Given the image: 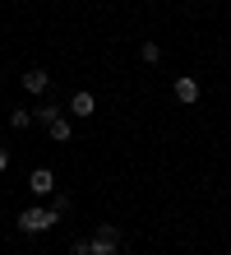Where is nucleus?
Segmentation results:
<instances>
[{"instance_id": "3", "label": "nucleus", "mask_w": 231, "mask_h": 255, "mask_svg": "<svg viewBox=\"0 0 231 255\" xmlns=\"http://www.w3.org/2000/svg\"><path fill=\"white\" fill-rule=\"evenodd\" d=\"M28 190H33L37 200H46V195L56 190V172H51V167H37L33 176H28Z\"/></svg>"}, {"instance_id": "8", "label": "nucleus", "mask_w": 231, "mask_h": 255, "mask_svg": "<svg viewBox=\"0 0 231 255\" xmlns=\"http://www.w3.org/2000/svg\"><path fill=\"white\" fill-rule=\"evenodd\" d=\"M33 121H37V116H33V112H23V107H19V112H9V126H14V130H28Z\"/></svg>"}, {"instance_id": "13", "label": "nucleus", "mask_w": 231, "mask_h": 255, "mask_svg": "<svg viewBox=\"0 0 231 255\" xmlns=\"http://www.w3.org/2000/svg\"><path fill=\"white\" fill-rule=\"evenodd\" d=\"M9 167V148H0V172H5Z\"/></svg>"}, {"instance_id": "2", "label": "nucleus", "mask_w": 231, "mask_h": 255, "mask_svg": "<svg viewBox=\"0 0 231 255\" xmlns=\"http://www.w3.org/2000/svg\"><path fill=\"white\" fill-rule=\"evenodd\" d=\"M88 251L92 255H120V228L116 223H97V232L88 237Z\"/></svg>"}, {"instance_id": "7", "label": "nucleus", "mask_w": 231, "mask_h": 255, "mask_svg": "<svg viewBox=\"0 0 231 255\" xmlns=\"http://www.w3.org/2000/svg\"><path fill=\"white\" fill-rule=\"evenodd\" d=\"M46 134H51L56 144H65V139H70V121H65V116H56V121L46 126Z\"/></svg>"}, {"instance_id": "9", "label": "nucleus", "mask_w": 231, "mask_h": 255, "mask_svg": "<svg viewBox=\"0 0 231 255\" xmlns=\"http://www.w3.org/2000/svg\"><path fill=\"white\" fill-rule=\"evenodd\" d=\"M139 56H144L148 65H157V61H162V47H157V42H144V47H139Z\"/></svg>"}, {"instance_id": "10", "label": "nucleus", "mask_w": 231, "mask_h": 255, "mask_svg": "<svg viewBox=\"0 0 231 255\" xmlns=\"http://www.w3.org/2000/svg\"><path fill=\"white\" fill-rule=\"evenodd\" d=\"M33 116H37V121H42V126H51V121H56V116H60V107H51V102H42V107H37Z\"/></svg>"}, {"instance_id": "12", "label": "nucleus", "mask_w": 231, "mask_h": 255, "mask_svg": "<svg viewBox=\"0 0 231 255\" xmlns=\"http://www.w3.org/2000/svg\"><path fill=\"white\" fill-rule=\"evenodd\" d=\"M70 255H92V251H88V242H74V246H70Z\"/></svg>"}, {"instance_id": "5", "label": "nucleus", "mask_w": 231, "mask_h": 255, "mask_svg": "<svg viewBox=\"0 0 231 255\" xmlns=\"http://www.w3.org/2000/svg\"><path fill=\"white\" fill-rule=\"evenodd\" d=\"M92 112H97V98H92V93H83V88H79V93L70 98V116H79V121H88Z\"/></svg>"}, {"instance_id": "6", "label": "nucleus", "mask_w": 231, "mask_h": 255, "mask_svg": "<svg viewBox=\"0 0 231 255\" xmlns=\"http://www.w3.org/2000/svg\"><path fill=\"white\" fill-rule=\"evenodd\" d=\"M23 88H28V93H37V98H42L46 88H51V74H46V70H28V74H23Z\"/></svg>"}, {"instance_id": "11", "label": "nucleus", "mask_w": 231, "mask_h": 255, "mask_svg": "<svg viewBox=\"0 0 231 255\" xmlns=\"http://www.w3.org/2000/svg\"><path fill=\"white\" fill-rule=\"evenodd\" d=\"M51 209H56V214H70L74 200H70V195H56V204H51Z\"/></svg>"}, {"instance_id": "1", "label": "nucleus", "mask_w": 231, "mask_h": 255, "mask_svg": "<svg viewBox=\"0 0 231 255\" xmlns=\"http://www.w3.org/2000/svg\"><path fill=\"white\" fill-rule=\"evenodd\" d=\"M56 209H46V204H33V209H23L19 214V232H28V237H42V232H51L56 228Z\"/></svg>"}, {"instance_id": "4", "label": "nucleus", "mask_w": 231, "mask_h": 255, "mask_svg": "<svg viewBox=\"0 0 231 255\" xmlns=\"http://www.w3.org/2000/svg\"><path fill=\"white\" fill-rule=\"evenodd\" d=\"M171 93H176V102L190 107V102H199V79H194V74H180V79L171 84Z\"/></svg>"}]
</instances>
